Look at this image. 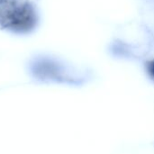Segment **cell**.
I'll return each instance as SVG.
<instances>
[{
  "mask_svg": "<svg viewBox=\"0 0 154 154\" xmlns=\"http://www.w3.org/2000/svg\"><path fill=\"white\" fill-rule=\"evenodd\" d=\"M37 23L34 6L29 0H0V27L14 32H28Z\"/></svg>",
  "mask_w": 154,
  "mask_h": 154,
  "instance_id": "obj_1",
  "label": "cell"
},
{
  "mask_svg": "<svg viewBox=\"0 0 154 154\" xmlns=\"http://www.w3.org/2000/svg\"><path fill=\"white\" fill-rule=\"evenodd\" d=\"M143 69L149 79L154 83V53H148L143 60Z\"/></svg>",
  "mask_w": 154,
  "mask_h": 154,
  "instance_id": "obj_2",
  "label": "cell"
}]
</instances>
